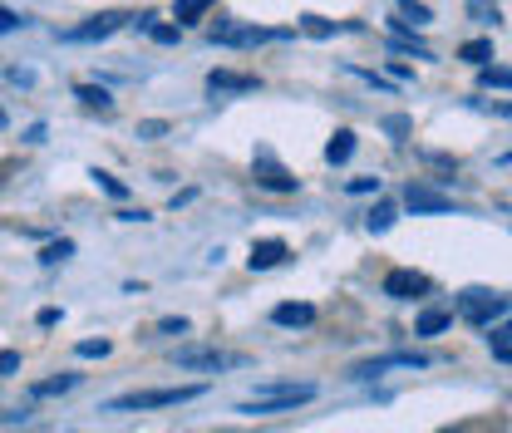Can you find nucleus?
Listing matches in <instances>:
<instances>
[{"label":"nucleus","mask_w":512,"mask_h":433,"mask_svg":"<svg viewBox=\"0 0 512 433\" xmlns=\"http://www.w3.org/2000/svg\"><path fill=\"white\" fill-rule=\"evenodd\" d=\"M384 25H389V50H394V55H414V60H434V50H429V45H424V40L414 35V25H409L404 15H389Z\"/></svg>","instance_id":"9d476101"},{"label":"nucleus","mask_w":512,"mask_h":433,"mask_svg":"<svg viewBox=\"0 0 512 433\" xmlns=\"http://www.w3.org/2000/svg\"><path fill=\"white\" fill-rule=\"evenodd\" d=\"M286 261H291V247H286L281 237H261V242H252V256H247L252 271H276V266H286Z\"/></svg>","instance_id":"f8f14e48"},{"label":"nucleus","mask_w":512,"mask_h":433,"mask_svg":"<svg viewBox=\"0 0 512 433\" xmlns=\"http://www.w3.org/2000/svg\"><path fill=\"white\" fill-rule=\"evenodd\" d=\"M261 79L256 74H242V69H212L207 74V94H256Z\"/></svg>","instance_id":"9b49d317"},{"label":"nucleus","mask_w":512,"mask_h":433,"mask_svg":"<svg viewBox=\"0 0 512 433\" xmlns=\"http://www.w3.org/2000/svg\"><path fill=\"white\" fill-rule=\"evenodd\" d=\"M10 74V84H20V89H35V74L30 69H5Z\"/></svg>","instance_id":"ea45409f"},{"label":"nucleus","mask_w":512,"mask_h":433,"mask_svg":"<svg viewBox=\"0 0 512 433\" xmlns=\"http://www.w3.org/2000/svg\"><path fill=\"white\" fill-rule=\"evenodd\" d=\"M493 360H498V365H512V345H493Z\"/></svg>","instance_id":"37998d69"},{"label":"nucleus","mask_w":512,"mask_h":433,"mask_svg":"<svg viewBox=\"0 0 512 433\" xmlns=\"http://www.w3.org/2000/svg\"><path fill=\"white\" fill-rule=\"evenodd\" d=\"M173 365L178 370H242L247 365V355H222V350H202V345H183L178 355H173Z\"/></svg>","instance_id":"0eeeda50"},{"label":"nucleus","mask_w":512,"mask_h":433,"mask_svg":"<svg viewBox=\"0 0 512 433\" xmlns=\"http://www.w3.org/2000/svg\"><path fill=\"white\" fill-rule=\"evenodd\" d=\"M345 192H350V197H370V192L380 197V178H350V183H345Z\"/></svg>","instance_id":"72a5a7b5"},{"label":"nucleus","mask_w":512,"mask_h":433,"mask_svg":"<svg viewBox=\"0 0 512 433\" xmlns=\"http://www.w3.org/2000/svg\"><path fill=\"white\" fill-rule=\"evenodd\" d=\"M389 370H429V355H419V350H389V355H370V360H360V365H350L345 379H355V384H365V379H380Z\"/></svg>","instance_id":"423d86ee"},{"label":"nucleus","mask_w":512,"mask_h":433,"mask_svg":"<svg viewBox=\"0 0 512 433\" xmlns=\"http://www.w3.org/2000/svg\"><path fill=\"white\" fill-rule=\"evenodd\" d=\"M69 389H79V374H55V379H40V384L30 389V399H50V394H69Z\"/></svg>","instance_id":"aec40b11"},{"label":"nucleus","mask_w":512,"mask_h":433,"mask_svg":"<svg viewBox=\"0 0 512 433\" xmlns=\"http://www.w3.org/2000/svg\"><path fill=\"white\" fill-rule=\"evenodd\" d=\"M468 109H478V114H498V119H512V99H468Z\"/></svg>","instance_id":"cd10ccee"},{"label":"nucleus","mask_w":512,"mask_h":433,"mask_svg":"<svg viewBox=\"0 0 512 433\" xmlns=\"http://www.w3.org/2000/svg\"><path fill=\"white\" fill-rule=\"evenodd\" d=\"M448 325H453V310H448V306H429V310H419L414 335H444Z\"/></svg>","instance_id":"a211bd4d"},{"label":"nucleus","mask_w":512,"mask_h":433,"mask_svg":"<svg viewBox=\"0 0 512 433\" xmlns=\"http://www.w3.org/2000/svg\"><path fill=\"white\" fill-rule=\"evenodd\" d=\"M399 15L414 25V30H424V25H434V10L424 5V0H399Z\"/></svg>","instance_id":"393cba45"},{"label":"nucleus","mask_w":512,"mask_h":433,"mask_svg":"<svg viewBox=\"0 0 512 433\" xmlns=\"http://www.w3.org/2000/svg\"><path fill=\"white\" fill-rule=\"evenodd\" d=\"M434 291V281L424 276V271H409V266H394L389 276H384V296L389 301H424Z\"/></svg>","instance_id":"6e6552de"},{"label":"nucleus","mask_w":512,"mask_h":433,"mask_svg":"<svg viewBox=\"0 0 512 433\" xmlns=\"http://www.w3.org/2000/svg\"><path fill=\"white\" fill-rule=\"evenodd\" d=\"M119 222H148V212L143 207H119Z\"/></svg>","instance_id":"a19ab883"},{"label":"nucleus","mask_w":512,"mask_h":433,"mask_svg":"<svg viewBox=\"0 0 512 433\" xmlns=\"http://www.w3.org/2000/svg\"><path fill=\"white\" fill-rule=\"evenodd\" d=\"M389 79H394V84H414V69L404 60H389Z\"/></svg>","instance_id":"58836bf2"},{"label":"nucleus","mask_w":512,"mask_h":433,"mask_svg":"<svg viewBox=\"0 0 512 433\" xmlns=\"http://www.w3.org/2000/svg\"><path fill=\"white\" fill-rule=\"evenodd\" d=\"M296 30H306L311 40H330V35H345V30H360V20H325L316 10H306L301 20H296Z\"/></svg>","instance_id":"4468645a"},{"label":"nucleus","mask_w":512,"mask_h":433,"mask_svg":"<svg viewBox=\"0 0 512 433\" xmlns=\"http://www.w3.org/2000/svg\"><path fill=\"white\" fill-rule=\"evenodd\" d=\"M217 10V0H173V20L188 30V25H202L207 15Z\"/></svg>","instance_id":"f3484780"},{"label":"nucleus","mask_w":512,"mask_h":433,"mask_svg":"<svg viewBox=\"0 0 512 433\" xmlns=\"http://www.w3.org/2000/svg\"><path fill=\"white\" fill-rule=\"evenodd\" d=\"M60 320H64V310H60V306H45L40 315H35V325H40V330H55Z\"/></svg>","instance_id":"e433bc0d"},{"label":"nucleus","mask_w":512,"mask_h":433,"mask_svg":"<svg viewBox=\"0 0 512 433\" xmlns=\"http://www.w3.org/2000/svg\"><path fill=\"white\" fill-rule=\"evenodd\" d=\"M25 25H30V15H20V10L0 5V35H15V30H25Z\"/></svg>","instance_id":"2f4dec72"},{"label":"nucleus","mask_w":512,"mask_h":433,"mask_svg":"<svg viewBox=\"0 0 512 433\" xmlns=\"http://www.w3.org/2000/svg\"><path fill=\"white\" fill-rule=\"evenodd\" d=\"M252 178L261 192H276V197H291V192H301V178L276 158V148H266V143H256L252 153Z\"/></svg>","instance_id":"20e7f679"},{"label":"nucleus","mask_w":512,"mask_h":433,"mask_svg":"<svg viewBox=\"0 0 512 433\" xmlns=\"http://www.w3.org/2000/svg\"><path fill=\"white\" fill-rule=\"evenodd\" d=\"M439 433H463V429H439Z\"/></svg>","instance_id":"a18cd8bd"},{"label":"nucleus","mask_w":512,"mask_h":433,"mask_svg":"<svg viewBox=\"0 0 512 433\" xmlns=\"http://www.w3.org/2000/svg\"><path fill=\"white\" fill-rule=\"evenodd\" d=\"M458 60L473 64V69H483V64L493 60V40H468V45H458Z\"/></svg>","instance_id":"4be33fe9"},{"label":"nucleus","mask_w":512,"mask_h":433,"mask_svg":"<svg viewBox=\"0 0 512 433\" xmlns=\"http://www.w3.org/2000/svg\"><path fill=\"white\" fill-rule=\"evenodd\" d=\"M316 394H320L316 384H266V389H256L252 399L237 404V414H247V419H256V414H286V409L311 404Z\"/></svg>","instance_id":"7ed1b4c3"},{"label":"nucleus","mask_w":512,"mask_h":433,"mask_svg":"<svg viewBox=\"0 0 512 433\" xmlns=\"http://www.w3.org/2000/svg\"><path fill=\"white\" fill-rule=\"evenodd\" d=\"M128 10H99V15H89L84 25H69V30H60L64 45H99V40H109V35H119V30H128Z\"/></svg>","instance_id":"39448f33"},{"label":"nucleus","mask_w":512,"mask_h":433,"mask_svg":"<svg viewBox=\"0 0 512 433\" xmlns=\"http://www.w3.org/2000/svg\"><path fill=\"white\" fill-rule=\"evenodd\" d=\"M148 40H153V45H178V40H183V25H178V20H153V25H148Z\"/></svg>","instance_id":"b1692460"},{"label":"nucleus","mask_w":512,"mask_h":433,"mask_svg":"<svg viewBox=\"0 0 512 433\" xmlns=\"http://www.w3.org/2000/svg\"><path fill=\"white\" fill-rule=\"evenodd\" d=\"M109 350H114L109 340H79V345H74V355H79V360H104Z\"/></svg>","instance_id":"7c9ffc66"},{"label":"nucleus","mask_w":512,"mask_h":433,"mask_svg":"<svg viewBox=\"0 0 512 433\" xmlns=\"http://www.w3.org/2000/svg\"><path fill=\"white\" fill-rule=\"evenodd\" d=\"M192 197H197V187H183V192H173V212H178V207H188Z\"/></svg>","instance_id":"79ce46f5"},{"label":"nucleus","mask_w":512,"mask_h":433,"mask_svg":"<svg viewBox=\"0 0 512 433\" xmlns=\"http://www.w3.org/2000/svg\"><path fill=\"white\" fill-rule=\"evenodd\" d=\"M45 138H50V124H30L25 133H20V143H25V148H40Z\"/></svg>","instance_id":"f704fd0d"},{"label":"nucleus","mask_w":512,"mask_h":433,"mask_svg":"<svg viewBox=\"0 0 512 433\" xmlns=\"http://www.w3.org/2000/svg\"><path fill=\"white\" fill-rule=\"evenodd\" d=\"M384 133H389L394 143H404V138L414 133V119H409V114H389V119H384Z\"/></svg>","instance_id":"c85d7f7f"},{"label":"nucleus","mask_w":512,"mask_h":433,"mask_svg":"<svg viewBox=\"0 0 512 433\" xmlns=\"http://www.w3.org/2000/svg\"><path fill=\"white\" fill-rule=\"evenodd\" d=\"M355 143H360L355 128H335L330 143H325V163H330V168H345V163L355 158Z\"/></svg>","instance_id":"dca6fc26"},{"label":"nucleus","mask_w":512,"mask_h":433,"mask_svg":"<svg viewBox=\"0 0 512 433\" xmlns=\"http://www.w3.org/2000/svg\"><path fill=\"white\" fill-rule=\"evenodd\" d=\"M271 325H281V330H306V325H316V306H311V301H281V306H271Z\"/></svg>","instance_id":"ddd939ff"},{"label":"nucleus","mask_w":512,"mask_h":433,"mask_svg":"<svg viewBox=\"0 0 512 433\" xmlns=\"http://www.w3.org/2000/svg\"><path fill=\"white\" fill-rule=\"evenodd\" d=\"M74 99H79V109H89V114H99V119L114 114V94H109V84H74Z\"/></svg>","instance_id":"2eb2a0df"},{"label":"nucleus","mask_w":512,"mask_h":433,"mask_svg":"<svg viewBox=\"0 0 512 433\" xmlns=\"http://www.w3.org/2000/svg\"><path fill=\"white\" fill-rule=\"evenodd\" d=\"M89 178L99 183V192H109L114 202H128V183H124V178H114V173H104V168H94Z\"/></svg>","instance_id":"a878e982"},{"label":"nucleus","mask_w":512,"mask_h":433,"mask_svg":"<svg viewBox=\"0 0 512 433\" xmlns=\"http://www.w3.org/2000/svg\"><path fill=\"white\" fill-rule=\"evenodd\" d=\"M458 320L463 325H473V330H488V325H498L503 315H512V296L503 291H488V286H468V291H458Z\"/></svg>","instance_id":"f03ea898"},{"label":"nucleus","mask_w":512,"mask_h":433,"mask_svg":"<svg viewBox=\"0 0 512 433\" xmlns=\"http://www.w3.org/2000/svg\"><path fill=\"white\" fill-rule=\"evenodd\" d=\"M5 128H10V114H5V109H0V133H5Z\"/></svg>","instance_id":"c03bdc74"},{"label":"nucleus","mask_w":512,"mask_h":433,"mask_svg":"<svg viewBox=\"0 0 512 433\" xmlns=\"http://www.w3.org/2000/svg\"><path fill=\"white\" fill-rule=\"evenodd\" d=\"M20 374V350H0V379Z\"/></svg>","instance_id":"c9c22d12"},{"label":"nucleus","mask_w":512,"mask_h":433,"mask_svg":"<svg viewBox=\"0 0 512 433\" xmlns=\"http://www.w3.org/2000/svg\"><path fill=\"white\" fill-rule=\"evenodd\" d=\"M493 335H488V345H512V320H498V325H488Z\"/></svg>","instance_id":"4c0bfd02"},{"label":"nucleus","mask_w":512,"mask_h":433,"mask_svg":"<svg viewBox=\"0 0 512 433\" xmlns=\"http://www.w3.org/2000/svg\"><path fill=\"white\" fill-rule=\"evenodd\" d=\"M69 256H74V242H69V237L45 242V247H40V266H60V261H69Z\"/></svg>","instance_id":"bb28decb"},{"label":"nucleus","mask_w":512,"mask_h":433,"mask_svg":"<svg viewBox=\"0 0 512 433\" xmlns=\"http://www.w3.org/2000/svg\"><path fill=\"white\" fill-rule=\"evenodd\" d=\"M463 10H468L473 25H498V20H503V5H498V0H468Z\"/></svg>","instance_id":"412c9836"},{"label":"nucleus","mask_w":512,"mask_h":433,"mask_svg":"<svg viewBox=\"0 0 512 433\" xmlns=\"http://www.w3.org/2000/svg\"><path fill=\"white\" fill-rule=\"evenodd\" d=\"M404 207L419 212V217H424V212H429V217H444V212H453V197L439 192L434 183H409L404 187Z\"/></svg>","instance_id":"1a4fd4ad"},{"label":"nucleus","mask_w":512,"mask_h":433,"mask_svg":"<svg viewBox=\"0 0 512 433\" xmlns=\"http://www.w3.org/2000/svg\"><path fill=\"white\" fill-rule=\"evenodd\" d=\"M478 84L483 89H512V69L508 64H483L478 69Z\"/></svg>","instance_id":"5701e85b"},{"label":"nucleus","mask_w":512,"mask_h":433,"mask_svg":"<svg viewBox=\"0 0 512 433\" xmlns=\"http://www.w3.org/2000/svg\"><path fill=\"white\" fill-rule=\"evenodd\" d=\"M188 330H192L188 315H163L158 320V335H188Z\"/></svg>","instance_id":"473e14b6"},{"label":"nucleus","mask_w":512,"mask_h":433,"mask_svg":"<svg viewBox=\"0 0 512 433\" xmlns=\"http://www.w3.org/2000/svg\"><path fill=\"white\" fill-rule=\"evenodd\" d=\"M207 384H173V389H133V394H119L109 399L104 409L109 414H148V409H173V404H192L202 399Z\"/></svg>","instance_id":"f257e3e1"},{"label":"nucleus","mask_w":512,"mask_h":433,"mask_svg":"<svg viewBox=\"0 0 512 433\" xmlns=\"http://www.w3.org/2000/svg\"><path fill=\"white\" fill-rule=\"evenodd\" d=\"M168 133H173L168 119H143V124H138V138H143V143H158V138H168Z\"/></svg>","instance_id":"c756f323"},{"label":"nucleus","mask_w":512,"mask_h":433,"mask_svg":"<svg viewBox=\"0 0 512 433\" xmlns=\"http://www.w3.org/2000/svg\"><path fill=\"white\" fill-rule=\"evenodd\" d=\"M394 217H399V207H394V202H375V207H370V217H365V227H370V232H375V237H384V232H389V227H394Z\"/></svg>","instance_id":"6ab92c4d"}]
</instances>
